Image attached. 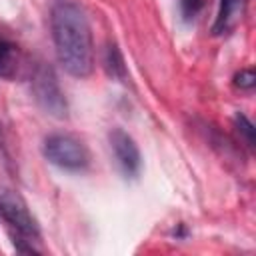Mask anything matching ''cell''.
<instances>
[{
	"instance_id": "1",
	"label": "cell",
	"mask_w": 256,
	"mask_h": 256,
	"mask_svg": "<svg viewBox=\"0 0 256 256\" xmlns=\"http://www.w3.org/2000/svg\"><path fill=\"white\" fill-rule=\"evenodd\" d=\"M50 30L62 68L74 78H88L94 70V44L90 22L82 6L68 0L54 4Z\"/></svg>"
},
{
	"instance_id": "2",
	"label": "cell",
	"mask_w": 256,
	"mask_h": 256,
	"mask_svg": "<svg viewBox=\"0 0 256 256\" xmlns=\"http://www.w3.org/2000/svg\"><path fill=\"white\" fill-rule=\"evenodd\" d=\"M0 222L6 226L14 246L18 252L24 254H40L42 248L40 242V228L30 214L24 198L10 190L0 186Z\"/></svg>"
},
{
	"instance_id": "3",
	"label": "cell",
	"mask_w": 256,
	"mask_h": 256,
	"mask_svg": "<svg viewBox=\"0 0 256 256\" xmlns=\"http://www.w3.org/2000/svg\"><path fill=\"white\" fill-rule=\"evenodd\" d=\"M42 152L50 164L70 172L84 170L90 162V154L84 142L66 132H56L46 136L42 144Z\"/></svg>"
},
{
	"instance_id": "4",
	"label": "cell",
	"mask_w": 256,
	"mask_h": 256,
	"mask_svg": "<svg viewBox=\"0 0 256 256\" xmlns=\"http://www.w3.org/2000/svg\"><path fill=\"white\" fill-rule=\"evenodd\" d=\"M30 86H32L34 100L46 114H50L54 118L68 116V102L64 98V92L58 84L54 70L48 64H42V62L36 64V68L32 70Z\"/></svg>"
},
{
	"instance_id": "5",
	"label": "cell",
	"mask_w": 256,
	"mask_h": 256,
	"mask_svg": "<svg viewBox=\"0 0 256 256\" xmlns=\"http://www.w3.org/2000/svg\"><path fill=\"white\" fill-rule=\"evenodd\" d=\"M108 142H110V148H112V154H114V160L120 172L126 178H136L142 168V156H140V150L134 138L122 128H114L108 134Z\"/></svg>"
},
{
	"instance_id": "6",
	"label": "cell",
	"mask_w": 256,
	"mask_h": 256,
	"mask_svg": "<svg viewBox=\"0 0 256 256\" xmlns=\"http://www.w3.org/2000/svg\"><path fill=\"white\" fill-rule=\"evenodd\" d=\"M250 0H220V8L212 26L214 36H226L238 28V24L244 20Z\"/></svg>"
},
{
	"instance_id": "7",
	"label": "cell",
	"mask_w": 256,
	"mask_h": 256,
	"mask_svg": "<svg viewBox=\"0 0 256 256\" xmlns=\"http://www.w3.org/2000/svg\"><path fill=\"white\" fill-rule=\"evenodd\" d=\"M20 66L18 46L0 36V78H14Z\"/></svg>"
},
{
	"instance_id": "8",
	"label": "cell",
	"mask_w": 256,
	"mask_h": 256,
	"mask_svg": "<svg viewBox=\"0 0 256 256\" xmlns=\"http://www.w3.org/2000/svg\"><path fill=\"white\" fill-rule=\"evenodd\" d=\"M104 70L114 80L126 82V78H128V70H126V64H124L122 52L118 50V46L114 42H108V46L104 50Z\"/></svg>"
},
{
	"instance_id": "9",
	"label": "cell",
	"mask_w": 256,
	"mask_h": 256,
	"mask_svg": "<svg viewBox=\"0 0 256 256\" xmlns=\"http://www.w3.org/2000/svg\"><path fill=\"white\" fill-rule=\"evenodd\" d=\"M234 130L238 134V138L248 146V148H254V124L244 116V114H236L234 116Z\"/></svg>"
},
{
	"instance_id": "10",
	"label": "cell",
	"mask_w": 256,
	"mask_h": 256,
	"mask_svg": "<svg viewBox=\"0 0 256 256\" xmlns=\"http://www.w3.org/2000/svg\"><path fill=\"white\" fill-rule=\"evenodd\" d=\"M178 6H180L182 18L186 22H192L204 12V8L208 6V0H178Z\"/></svg>"
},
{
	"instance_id": "11",
	"label": "cell",
	"mask_w": 256,
	"mask_h": 256,
	"mask_svg": "<svg viewBox=\"0 0 256 256\" xmlns=\"http://www.w3.org/2000/svg\"><path fill=\"white\" fill-rule=\"evenodd\" d=\"M254 84H256V76H254V70H252V68L240 70V72L234 76V86L240 88V90H252Z\"/></svg>"
},
{
	"instance_id": "12",
	"label": "cell",
	"mask_w": 256,
	"mask_h": 256,
	"mask_svg": "<svg viewBox=\"0 0 256 256\" xmlns=\"http://www.w3.org/2000/svg\"><path fill=\"white\" fill-rule=\"evenodd\" d=\"M0 152H2V130H0Z\"/></svg>"
}]
</instances>
